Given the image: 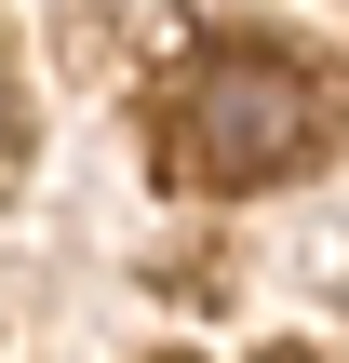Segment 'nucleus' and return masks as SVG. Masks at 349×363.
Here are the masks:
<instances>
[{
	"instance_id": "nucleus-1",
	"label": "nucleus",
	"mask_w": 349,
	"mask_h": 363,
	"mask_svg": "<svg viewBox=\"0 0 349 363\" xmlns=\"http://www.w3.org/2000/svg\"><path fill=\"white\" fill-rule=\"evenodd\" d=\"M323 135H336L323 67H296V54H269V40H229V54H202V67L175 81L161 162H175L188 189H269V175H296Z\"/></svg>"
}]
</instances>
